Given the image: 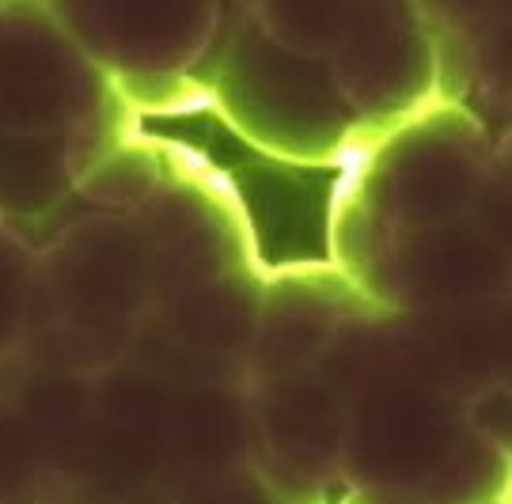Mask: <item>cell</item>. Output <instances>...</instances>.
Listing matches in <instances>:
<instances>
[{"mask_svg": "<svg viewBox=\"0 0 512 504\" xmlns=\"http://www.w3.org/2000/svg\"><path fill=\"white\" fill-rule=\"evenodd\" d=\"M330 266L384 311L505 304L512 288L509 141L437 103L342 167Z\"/></svg>", "mask_w": 512, "mask_h": 504, "instance_id": "7a4b0ae2", "label": "cell"}, {"mask_svg": "<svg viewBox=\"0 0 512 504\" xmlns=\"http://www.w3.org/2000/svg\"><path fill=\"white\" fill-rule=\"evenodd\" d=\"M76 46L110 76L133 114H190L209 107L224 0H42Z\"/></svg>", "mask_w": 512, "mask_h": 504, "instance_id": "5b68a950", "label": "cell"}, {"mask_svg": "<svg viewBox=\"0 0 512 504\" xmlns=\"http://www.w3.org/2000/svg\"><path fill=\"white\" fill-rule=\"evenodd\" d=\"M129 103L42 0H0V213L27 235L73 198L69 141ZM141 118V114H137Z\"/></svg>", "mask_w": 512, "mask_h": 504, "instance_id": "3957f363", "label": "cell"}, {"mask_svg": "<svg viewBox=\"0 0 512 504\" xmlns=\"http://www.w3.org/2000/svg\"><path fill=\"white\" fill-rule=\"evenodd\" d=\"M376 4L380 0H251L247 16L277 46L327 61Z\"/></svg>", "mask_w": 512, "mask_h": 504, "instance_id": "9c48e42d", "label": "cell"}, {"mask_svg": "<svg viewBox=\"0 0 512 504\" xmlns=\"http://www.w3.org/2000/svg\"><path fill=\"white\" fill-rule=\"evenodd\" d=\"M31 273H35V247L12 220L0 216V357L23 342Z\"/></svg>", "mask_w": 512, "mask_h": 504, "instance_id": "30bf717a", "label": "cell"}, {"mask_svg": "<svg viewBox=\"0 0 512 504\" xmlns=\"http://www.w3.org/2000/svg\"><path fill=\"white\" fill-rule=\"evenodd\" d=\"M209 107L258 152L296 167H346L368 148L327 61L277 46L251 16H236L220 38Z\"/></svg>", "mask_w": 512, "mask_h": 504, "instance_id": "277c9868", "label": "cell"}, {"mask_svg": "<svg viewBox=\"0 0 512 504\" xmlns=\"http://www.w3.org/2000/svg\"><path fill=\"white\" fill-rule=\"evenodd\" d=\"M327 72L368 144L444 103L437 57L410 0H380L368 8V16L327 57Z\"/></svg>", "mask_w": 512, "mask_h": 504, "instance_id": "52a82bcc", "label": "cell"}, {"mask_svg": "<svg viewBox=\"0 0 512 504\" xmlns=\"http://www.w3.org/2000/svg\"><path fill=\"white\" fill-rule=\"evenodd\" d=\"M0 216H4V213H0Z\"/></svg>", "mask_w": 512, "mask_h": 504, "instance_id": "7c38bea8", "label": "cell"}, {"mask_svg": "<svg viewBox=\"0 0 512 504\" xmlns=\"http://www.w3.org/2000/svg\"><path fill=\"white\" fill-rule=\"evenodd\" d=\"M437 57L440 99L509 141V0H410Z\"/></svg>", "mask_w": 512, "mask_h": 504, "instance_id": "ba28073f", "label": "cell"}, {"mask_svg": "<svg viewBox=\"0 0 512 504\" xmlns=\"http://www.w3.org/2000/svg\"><path fill=\"white\" fill-rule=\"evenodd\" d=\"M505 504H509V501H505Z\"/></svg>", "mask_w": 512, "mask_h": 504, "instance_id": "4fadbf2b", "label": "cell"}, {"mask_svg": "<svg viewBox=\"0 0 512 504\" xmlns=\"http://www.w3.org/2000/svg\"><path fill=\"white\" fill-rule=\"evenodd\" d=\"M175 504H296V501H289L258 467H247L228 474V478H220L213 486L198 489V493H190V497H183V501Z\"/></svg>", "mask_w": 512, "mask_h": 504, "instance_id": "8fae6325", "label": "cell"}, {"mask_svg": "<svg viewBox=\"0 0 512 504\" xmlns=\"http://www.w3.org/2000/svg\"><path fill=\"white\" fill-rule=\"evenodd\" d=\"M509 300L384 311L315 349V504H505Z\"/></svg>", "mask_w": 512, "mask_h": 504, "instance_id": "6da1fadb", "label": "cell"}, {"mask_svg": "<svg viewBox=\"0 0 512 504\" xmlns=\"http://www.w3.org/2000/svg\"><path fill=\"white\" fill-rule=\"evenodd\" d=\"M92 376L12 349L0 357V504H57L73 470Z\"/></svg>", "mask_w": 512, "mask_h": 504, "instance_id": "8992f818", "label": "cell"}]
</instances>
